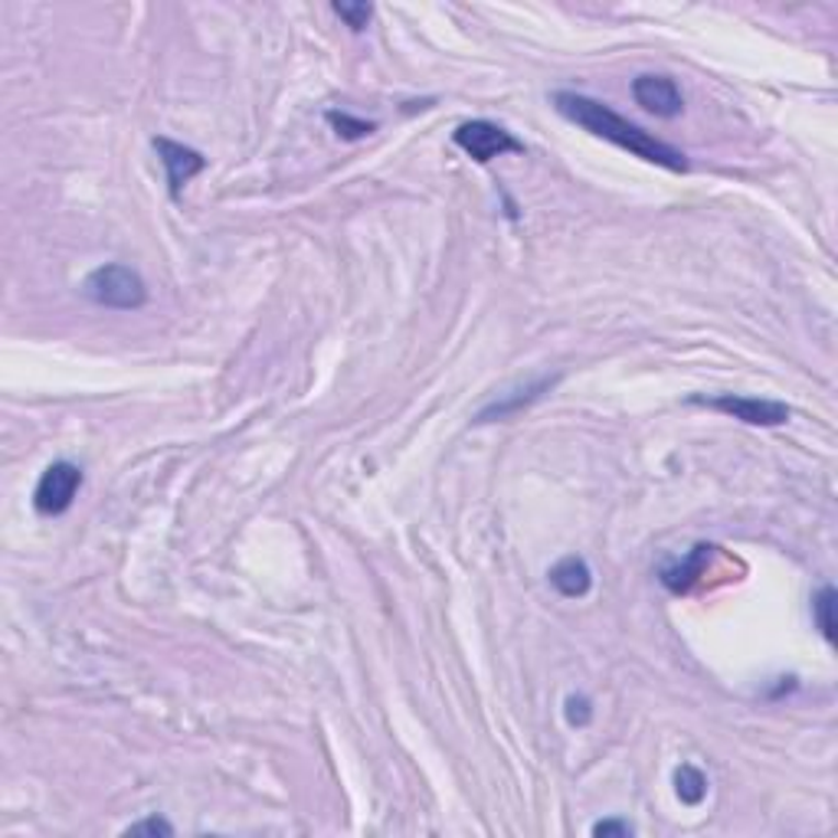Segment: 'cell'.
I'll use <instances>...</instances> for the list:
<instances>
[{"label":"cell","instance_id":"cell-1","mask_svg":"<svg viewBox=\"0 0 838 838\" xmlns=\"http://www.w3.org/2000/svg\"><path fill=\"white\" fill-rule=\"evenodd\" d=\"M554 109H557L567 122L580 125L584 132H590V135H597V138H603V141L623 148V151L642 158V161H648V165H658V168L675 171V174H684V171L691 168L684 151H678L675 145H668V141L655 138V135H648L645 128H638L635 122L623 118L620 112H613L607 102H600V99H593V95H584V92H557V95H554Z\"/></svg>","mask_w":838,"mask_h":838},{"label":"cell","instance_id":"cell-2","mask_svg":"<svg viewBox=\"0 0 838 838\" xmlns=\"http://www.w3.org/2000/svg\"><path fill=\"white\" fill-rule=\"evenodd\" d=\"M82 295L99 308L135 312L148 302V285L138 275V269L122 265V262H109V265H99L86 275Z\"/></svg>","mask_w":838,"mask_h":838},{"label":"cell","instance_id":"cell-3","mask_svg":"<svg viewBox=\"0 0 838 838\" xmlns=\"http://www.w3.org/2000/svg\"><path fill=\"white\" fill-rule=\"evenodd\" d=\"M452 141L478 165H488L501 155H524V145L501 125L495 122H485V118H475V122H462L455 132H452Z\"/></svg>","mask_w":838,"mask_h":838},{"label":"cell","instance_id":"cell-4","mask_svg":"<svg viewBox=\"0 0 838 838\" xmlns=\"http://www.w3.org/2000/svg\"><path fill=\"white\" fill-rule=\"evenodd\" d=\"M82 488V468L76 462H53L39 482H36V491H33V508L43 514V518H59L72 508L76 495Z\"/></svg>","mask_w":838,"mask_h":838},{"label":"cell","instance_id":"cell-5","mask_svg":"<svg viewBox=\"0 0 838 838\" xmlns=\"http://www.w3.org/2000/svg\"><path fill=\"white\" fill-rule=\"evenodd\" d=\"M688 404L727 414L747 426H783L790 422L793 410L780 400H760V397H740V394H721V397H691Z\"/></svg>","mask_w":838,"mask_h":838},{"label":"cell","instance_id":"cell-6","mask_svg":"<svg viewBox=\"0 0 838 838\" xmlns=\"http://www.w3.org/2000/svg\"><path fill=\"white\" fill-rule=\"evenodd\" d=\"M632 99L655 118H678L684 112V95L671 76L642 72L632 79Z\"/></svg>","mask_w":838,"mask_h":838},{"label":"cell","instance_id":"cell-7","mask_svg":"<svg viewBox=\"0 0 838 838\" xmlns=\"http://www.w3.org/2000/svg\"><path fill=\"white\" fill-rule=\"evenodd\" d=\"M151 145H155V151H158V158H161V168H165V174H168V191H171V197H181V188L191 184V178H197V174L207 168V158H204L201 151L188 148V145H178V141H171V138H155Z\"/></svg>","mask_w":838,"mask_h":838},{"label":"cell","instance_id":"cell-8","mask_svg":"<svg viewBox=\"0 0 838 838\" xmlns=\"http://www.w3.org/2000/svg\"><path fill=\"white\" fill-rule=\"evenodd\" d=\"M711 554H714V547L711 544H694L681 560H671V564H665L661 567V574H658V580H661V587L665 590H671V593H688L698 580H701V574H704V567H707V560H711Z\"/></svg>","mask_w":838,"mask_h":838},{"label":"cell","instance_id":"cell-9","mask_svg":"<svg viewBox=\"0 0 838 838\" xmlns=\"http://www.w3.org/2000/svg\"><path fill=\"white\" fill-rule=\"evenodd\" d=\"M547 580H551V587H554L560 597H567V600H584V597L590 593V587H593V570H590V564H587L584 557L570 554V557H564V560H557V564L551 567Z\"/></svg>","mask_w":838,"mask_h":838},{"label":"cell","instance_id":"cell-10","mask_svg":"<svg viewBox=\"0 0 838 838\" xmlns=\"http://www.w3.org/2000/svg\"><path fill=\"white\" fill-rule=\"evenodd\" d=\"M557 381L554 377H541V381H534V384H528L521 394L524 397H501V400H495L491 407H485L482 414H478V422H491V419H505L511 417V414H518L521 407H531L534 400H541L551 387H554Z\"/></svg>","mask_w":838,"mask_h":838},{"label":"cell","instance_id":"cell-11","mask_svg":"<svg viewBox=\"0 0 838 838\" xmlns=\"http://www.w3.org/2000/svg\"><path fill=\"white\" fill-rule=\"evenodd\" d=\"M675 793H678V800H681L684 806H698V803L707 796V777H704L698 767L681 763V767L675 770Z\"/></svg>","mask_w":838,"mask_h":838},{"label":"cell","instance_id":"cell-12","mask_svg":"<svg viewBox=\"0 0 838 838\" xmlns=\"http://www.w3.org/2000/svg\"><path fill=\"white\" fill-rule=\"evenodd\" d=\"M813 616L823 628L826 642H836V590L833 587H823L813 600Z\"/></svg>","mask_w":838,"mask_h":838},{"label":"cell","instance_id":"cell-13","mask_svg":"<svg viewBox=\"0 0 838 838\" xmlns=\"http://www.w3.org/2000/svg\"><path fill=\"white\" fill-rule=\"evenodd\" d=\"M328 122H331L335 135H338V138H344V141H358V138H367V135L377 128L374 122L354 118V115H348V112H328Z\"/></svg>","mask_w":838,"mask_h":838},{"label":"cell","instance_id":"cell-14","mask_svg":"<svg viewBox=\"0 0 838 838\" xmlns=\"http://www.w3.org/2000/svg\"><path fill=\"white\" fill-rule=\"evenodd\" d=\"M335 13L354 30V33H364L371 16H374V7L371 3H335Z\"/></svg>","mask_w":838,"mask_h":838},{"label":"cell","instance_id":"cell-15","mask_svg":"<svg viewBox=\"0 0 838 838\" xmlns=\"http://www.w3.org/2000/svg\"><path fill=\"white\" fill-rule=\"evenodd\" d=\"M564 714H567V721H570L574 727H587V724L593 721V701H590L587 694H570Z\"/></svg>","mask_w":838,"mask_h":838},{"label":"cell","instance_id":"cell-16","mask_svg":"<svg viewBox=\"0 0 838 838\" xmlns=\"http://www.w3.org/2000/svg\"><path fill=\"white\" fill-rule=\"evenodd\" d=\"M125 836H151V838H171L174 836V826L168 823V819H161V816H148V819H141V823H132L128 829H125Z\"/></svg>","mask_w":838,"mask_h":838},{"label":"cell","instance_id":"cell-17","mask_svg":"<svg viewBox=\"0 0 838 838\" xmlns=\"http://www.w3.org/2000/svg\"><path fill=\"white\" fill-rule=\"evenodd\" d=\"M593 836L597 838H628L635 836V829L628 826L626 819H603L593 826Z\"/></svg>","mask_w":838,"mask_h":838}]
</instances>
